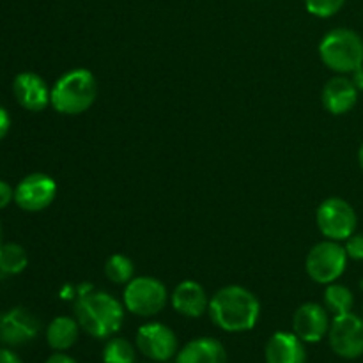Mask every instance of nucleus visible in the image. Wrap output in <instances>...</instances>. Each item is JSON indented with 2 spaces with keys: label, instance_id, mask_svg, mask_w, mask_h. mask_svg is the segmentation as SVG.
<instances>
[{
  "label": "nucleus",
  "instance_id": "obj_1",
  "mask_svg": "<svg viewBox=\"0 0 363 363\" xmlns=\"http://www.w3.org/2000/svg\"><path fill=\"white\" fill-rule=\"evenodd\" d=\"M123 301L106 291H96L92 286L84 287L78 293L74 303V318L87 335L94 339H110L116 335L124 323Z\"/></svg>",
  "mask_w": 363,
  "mask_h": 363
},
{
  "label": "nucleus",
  "instance_id": "obj_2",
  "mask_svg": "<svg viewBox=\"0 0 363 363\" xmlns=\"http://www.w3.org/2000/svg\"><path fill=\"white\" fill-rule=\"evenodd\" d=\"M209 318L227 333L248 332L261 318L259 298L243 286H225L209 300Z\"/></svg>",
  "mask_w": 363,
  "mask_h": 363
},
{
  "label": "nucleus",
  "instance_id": "obj_3",
  "mask_svg": "<svg viewBox=\"0 0 363 363\" xmlns=\"http://www.w3.org/2000/svg\"><path fill=\"white\" fill-rule=\"evenodd\" d=\"M98 99V80L85 67H74L57 78L50 94V106L62 116L85 113Z\"/></svg>",
  "mask_w": 363,
  "mask_h": 363
},
{
  "label": "nucleus",
  "instance_id": "obj_4",
  "mask_svg": "<svg viewBox=\"0 0 363 363\" xmlns=\"http://www.w3.org/2000/svg\"><path fill=\"white\" fill-rule=\"evenodd\" d=\"M319 59L335 74H351L363 66V39L351 28H333L319 43Z\"/></svg>",
  "mask_w": 363,
  "mask_h": 363
},
{
  "label": "nucleus",
  "instance_id": "obj_5",
  "mask_svg": "<svg viewBox=\"0 0 363 363\" xmlns=\"http://www.w3.org/2000/svg\"><path fill=\"white\" fill-rule=\"evenodd\" d=\"M123 303L130 314L152 318L167 307L169 291L165 284L155 277H133L124 286Z\"/></svg>",
  "mask_w": 363,
  "mask_h": 363
},
{
  "label": "nucleus",
  "instance_id": "obj_6",
  "mask_svg": "<svg viewBox=\"0 0 363 363\" xmlns=\"http://www.w3.org/2000/svg\"><path fill=\"white\" fill-rule=\"evenodd\" d=\"M346 248L340 241L325 240L315 243L305 259V272L315 284L328 286L337 282L347 268Z\"/></svg>",
  "mask_w": 363,
  "mask_h": 363
},
{
  "label": "nucleus",
  "instance_id": "obj_7",
  "mask_svg": "<svg viewBox=\"0 0 363 363\" xmlns=\"http://www.w3.org/2000/svg\"><path fill=\"white\" fill-rule=\"evenodd\" d=\"M315 223L325 240L344 241L357 233L358 216L353 206L340 197H330L319 204Z\"/></svg>",
  "mask_w": 363,
  "mask_h": 363
},
{
  "label": "nucleus",
  "instance_id": "obj_8",
  "mask_svg": "<svg viewBox=\"0 0 363 363\" xmlns=\"http://www.w3.org/2000/svg\"><path fill=\"white\" fill-rule=\"evenodd\" d=\"M333 353L346 360H357L363 354V318L354 312L335 315L328 332Z\"/></svg>",
  "mask_w": 363,
  "mask_h": 363
},
{
  "label": "nucleus",
  "instance_id": "obj_9",
  "mask_svg": "<svg viewBox=\"0 0 363 363\" xmlns=\"http://www.w3.org/2000/svg\"><path fill=\"white\" fill-rule=\"evenodd\" d=\"M57 197V183L52 176L32 172L14 188V202L27 213H41L53 204Z\"/></svg>",
  "mask_w": 363,
  "mask_h": 363
},
{
  "label": "nucleus",
  "instance_id": "obj_10",
  "mask_svg": "<svg viewBox=\"0 0 363 363\" xmlns=\"http://www.w3.org/2000/svg\"><path fill=\"white\" fill-rule=\"evenodd\" d=\"M135 346L144 354L145 358L152 362H167L177 354V337L163 323H145L137 330L135 337Z\"/></svg>",
  "mask_w": 363,
  "mask_h": 363
},
{
  "label": "nucleus",
  "instance_id": "obj_11",
  "mask_svg": "<svg viewBox=\"0 0 363 363\" xmlns=\"http://www.w3.org/2000/svg\"><path fill=\"white\" fill-rule=\"evenodd\" d=\"M39 319L23 307H13L0 314V344L18 347L32 342L39 335Z\"/></svg>",
  "mask_w": 363,
  "mask_h": 363
},
{
  "label": "nucleus",
  "instance_id": "obj_12",
  "mask_svg": "<svg viewBox=\"0 0 363 363\" xmlns=\"http://www.w3.org/2000/svg\"><path fill=\"white\" fill-rule=\"evenodd\" d=\"M330 312L325 305L308 303L300 305L293 315V332L303 340L305 344H318L328 335L330 332Z\"/></svg>",
  "mask_w": 363,
  "mask_h": 363
},
{
  "label": "nucleus",
  "instance_id": "obj_13",
  "mask_svg": "<svg viewBox=\"0 0 363 363\" xmlns=\"http://www.w3.org/2000/svg\"><path fill=\"white\" fill-rule=\"evenodd\" d=\"M14 99L21 108L28 112H43L50 105L52 89L46 85L45 78L32 71L18 73L13 80Z\"/></svg>",
  "mask_w": 363,
  "mask_h": 363
},
{
  "label": "nucleus",
  "instance_id": "obj_14",
  "mask_svg": "<svg viewBox=\"0 0 363 363\" xmlns=\"http://www.w3.org/2000/svg\"><path fill=\"white\" fill-rule=\"evenodd\" d=\"M358 94L360 91L347 74H335L323 87L321 101L332 116H344L357 106Z\"/></svg>",
  "mask_w": 363,
  "mask_h": 363
},
{
  "label": "nucleus",
  "instance_id": "obj_15",
  "mask_svg": "<svg viewBox=\"0 0 363 363\" xmlns=\"http://www.w3.org/2000/svg\"><path fill=\"white\" fill-rule=\"evenodd\" d=\"M209 300L204 287L195 280H183L174 287L172 294H170V303L177 314L184 315V318H201L208 312Z\"/></svg>",
  "mask_w": 363,
  "mask_h": 363
},
{
  "label": "nucleus",
  "instance_id": "obj_16",
  "mask_svg": "<svg viewBox=\"0 0 363 363\" xmlns=\"http://www.w3.org/2000/svg\"><path fill=\"white\" fill-rule=\"evenodd\" d=\"M266 363H307L305 342L294 332H277L264 350Z\"/></svg>",
  "mask_w": 363,
  "mask_h": 363
},
{
  "label": "nucleus",
  "instance_id": "obj_17",
  "mask_svg": "<svg viewBox=\"0 0 363 363\" xmlns=\"http://www.w3.org/2000/svg\"><path fill=\"white\" fill-rule=\"evenodd\" d=\"M176 363H227V351L220 340L199 337L177 351Z\"/></svg>",
  "mask_w": 363,
  "mask_h": 363
},
{
  "label": "nucleus",
  "instance_id": "obj_18",
  "mask_svg": "<svg viewBox=\"0 0 363 363\" xmlns=\"http://www.w3.org/2000/svg\"><path fill=\"white\" fill-rule=\"evenodd\" d=\"M80 330L77 318L59 315V318L52 319L48 328H46V342L53 351H62L64 353L77 344Z\"/></svg>",
  "mask_w": 363,
  "mask_h": 363
},
{
  "label": "nucleus",
  "instance_id": "obj_19",
  "mask_svg": "<svg viewBox=\"0 0 363 363\" xmlns=\"http://www.w3.org/2000/svg\"><path fill=\"white\" fill-rule=\"evenodd\" d=\"M323 301H325V307L330 314L335 318V315L350 314L353 312L354 307V294L353 291L347 286L339 282L328 284L325 289V296H323Z\"/></svg>",
  "mask_w": 363,
  "mask_h": 363
},
{
  "label": "nucleus",
  "instance_id": "obj_20",
  "mask_svg": "<svg viewBox=\"0 0 363 363\" xmlns=\"http://www.w3.org/2000/svg\"><path fill=\"white\" fill-rule=\"evenodd\" d=\"M28 266V255L21 245L6 243L0 247V272L4 275H20Z\"/></svg>",
  "mask_w": 363,
  "mask_h": 363
},
{
  "label": "nucleus",
  "instance_id": "obj_21",
  "mask_svg": "<svg viewBox=\"0 0 363 363\" xmlns=\"http://www.w3.org/2000/svg\"><path fill=\"white\" fill-rule=\"evenodd\" d=\"M137 346L123 337H110L103 347V363H137Z\"/></svg>",
  "mask_w": 363,
  "mask_h": 363
},
{
  "label": "nucleus",
  "instance_id": "obj_22",
  "mask_svg": "<svg viewBox=\"0 0 363 363\" xmlns=\"http://www.w3.org/2000/svg\"><path fill=\"white\" fill-rule=\"evenodd\" d=\"M105 277L112 284L126 286L135 277V264L128 255L113 254L105 262Z\"/></svg>",
  "mask_w": 363,
  "mask_h": 363
},
{
  "label": "nucleus",
  "instance_id": "obj_23",
  "mask_svg": "<svg viewBox=\"0 0 363 363\" xmlns=\"http://www.w3.org/2000/svg\"><path fill=\"white\" fill-rule=\"evenodd\" d=\"M346 0H305V7L315 18H332L344 7Z\"/></svg>",
  "mask_w": 363,
  "mask_h": 363
},
{
  "label": "nucleus",
  "instance_id": "obj_24",
  "mask_svg": "<svg viewBox=\"0 0 363 363\" xmlns=\"http://www.w3.org/2000/svg\"><path fill=\"white\" fill-rule=\"evenodd\" d=\"M347 257L353 261H363V233H354L353 236L344 241Z\"/></svg>",
  "mask_w": 363,
  "mask_h": 363
},
{
  "label": "nucleus",
  "instance_id": "obj_25",
  "mask_svg": "<svg viewBox=\"0 0 363 363\" xmlns=\"http://www.w3.org/2000/svg\"><path fill=\"white\" fill-rule=\"evenodd\" d=\"M14 201V188L4 179H0V209H6Z\"/></svg>",
  "mask_w": 363,
  "mask_h": 363
},
{
  "label": "nucleus",
  "instance_id": "obj_26",
  "mask_svg": "<svg viewBox=\"0 0 363 363\" xmlns=\"http://www.w3.org/2000/svg\"><path fill=\"white\" fill-rule=\"evenodd\" d=\"M11 130V116L2 105H0V140L7 137Z\"/></svg>",
  "mask_w": 363,
  "mask_h": 363
},
{
  "label": "nucleus",
  "instance_id": "obj_27",
  "mask_svg": "<svg viewBox=\"0 0 363 363\" xmlns=\"http://www.w3.org/2000/svg\"><path fill=\"white\" fill-rule=\"evenodd\" d=\"M0 363H23L11 347H0Z\"/></svg>",
  "mask_w": 363,
  "mask_h": 363
},
{
  "label": "nucleus",
  "instance_id": "obj_28",
  "mask_svg": "<svg viewBox=\"0 0 363 363\" xmlns=\"http://www.w3.org/2000/svg\"><path fill=\"white\" fill-rule=\"evenodd\" d=\"M45 363H78V362L74 360V358H71L69 354L62 353V351H55V353H53Z\"/></svg>",
  "mask_w": 363,
  "mask_h": 363
},
{
  "label": "nucleus",
  "instance_id": "obj_29",
  "mask_svg": "<svg viewBox=\"0 0 363 363\" xmlns=\"http://www.w3.org/2000/svg\"><path fill=\"white\" fill-rule=\"evenodd\" d=\"M351 80H353V84L357 85L358 91L363 92V66H360L357 71L351 73Z\"/></svg>",
  "mask_w": 363,
  "mask_h": 363
},
{
  "label": "nucleus",
  "instance_id": "obj_30",
  "mask_svg": "<svg viewBox=\"0 0 363 363\" xmlns=\"http://www.w3.org/2000/svg\"><path fill=\"white\" fill-rule=\"evenodd\" d=\"M358 163H360V169H362V172H363V142H362L360 149H358Z\"/></svg>",
  "mask_w": 363,
  "mask_h": 363
},
{
  "label": "nucleus",
  "instance_id": "obj_31",
  "mask_svg": "<svg viewBox=\"0 0 363 363\" xmlns=\"http://www.w3.org/2000/svg\"><path fill=\"white\" fill-rule=\"evenodd\" d=\"M4 243V229H2V223H0V247Z\"/></svg>",
  "mask_w": 363,
  "mask_h": 363
},
{
  "label": "nucleus",
  "instance_id": "obj_32",
  "mask_svg": "<svg viewBox=\"0 0 363 363\" xmlns=\"http://www.w3.org/2000/svg\"><path fill=\"white\" fill-rule=\"evenodd\" d=\"M362 318H363V315H362Z\"/></svg>",
  "mask_w": 363,
  "mask_h": 363
}]
</instances>
